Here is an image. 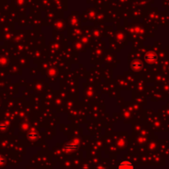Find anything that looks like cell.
Returning a JSON list of instances; mask_svg holds the SVG:
<instances>
[{
  "label": "cell",
  "instance_id": "obj_4",
  "mask_svg": "<svg viewBox=\"0 0 169 169\" xmlns=\"http://www.w3.org/2000/svg\"><path fill=\"white\" fill-rule=\"evenodd\" d=\"M143 68V64L140 61H133L131 64V69L134 72H140Z\"/></svg>",
  "mask_w": 169,
  "mask_h": 169
},
{
  "label": "cell",
  "instance_id": "obj_7",
  "mask_svg": "<svg viewBox=\"0 0 169 169\" xmlns=\"http://www.w3.org/2000/svg\"><path fill=\"white\" fill-rule=\"evenodd\" d=\"M97 169H105L104 167H102V166H99V167H97Z\"/></svg>",
  "mask_w": 169,
  "mask_h": 169
},
{
  "label": "cell",
  "instance_id": "obj_3",
  "mask_svg": "<svg viewBox=\"0 0 169 169\" xmlns=\"http://www.w3.org/2000/svg\"><path fill=\"white\" fill-rule=\"evenodd\" d=\"M117 169H134L133 164L128 160H123L118 165Z\"/></svg>",
  "mask_w": 169,
  "mask_h": 169
},
{
  "label": "cell",
  "instance_id": "obj_1",
  "mask_svg": "<svg viewBox=\"0 0 169 169\" xmlns=\"http://www.w3.org/2000/svg\"><path fill=\"white\" fill-rule=\"evenodd\" d=\"M79 147H80V141L79 139L77 138H75L73 139L72 142L67 144L65 146H64V151L67 152V153H73L75 151H76L79 149Z\"/></svg>",
  "mask_w": 169,
  "mask_h": 169
},
{
  "label": "cell",
  "instance_id": "obj_6",
  "mask_svg": "<svg viewBox=\"0 0 169 169\" xmlns=\"http://www.w3.org/2000/svg\"><path fill=\"white\" fill-rule=\"evenodd\" d=\"M4 163H5V159L3 157H0V165H3Z\"/></svg>",
  "mask_w": 169,
  "mask_h": 169
},
{
  "label": "cell",
  "instance_id": "obj_5",
  "mask_svg": "<svg viewBox=\"0 0 169 169\" xmlns=\"http://www.w3.org/2000/svg\"><path fill=\"white\" fill-rule=\"evenodd\" d=\"M39 138V134L36 132L35 129H31V131L28 133V138L31 140V141H36V139H38Z\"/></svg>",
  "mask_w": 169,
  "mask_h": 169
},
{
  "label": "cell",
  "instance_id": "obj_2",
  "mask_svg": "<svg viewBox=\"0 0 169 169\" xmlns=\"http://www.w3.org/2000/svg\"><path fill=\"white\" fill-rule=\"evenodd\" d=\"M144 58H145V61L147 63L149 64H154L155 62L158 61V56L157 54L154 52V51H148L145 53V56H144Z\"/></svg>",
  "mask_w": 169,
  "mask_h": 169
}]
</instances>
